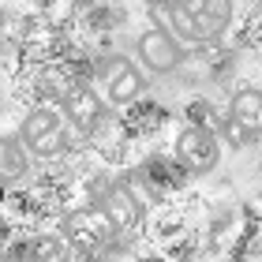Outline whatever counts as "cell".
Segmentation results:
<instances>
[{"instance_id":"cell-1","label":"cell","mask_w":262,"mask_h":262,"mask_svg":"<svg viewBox=\"0 0 262 262\" xmlns=\"http://www.w3.org/2000/svg\"><path fill=\"white\" fill-rule=\"evenodd\" d=\"M176 41L191 49H213L232 27V0H165L161 4Z\"/></svg>"},{"instance_id":"cell-12","label":"cell","mask_w":262,"mask_h":262,"mask_svg":"<svg viewBox=\"0 0 262 262\" xmlns=\"http://www.w3.org/2000/svg\"><path fill=\"white\" fill-rule=\"evenodd\" d=\"M8 255L15 262H71L75 258L71 244L64 236H56V232H38V236H30V240L15 244Z\"/></svg>"},{"instance_id":"cell-15","label":"cell","mask_w":262,"mask_h":262,"mask_svg":"<svg viewBox=\"0 0 262 262\" xmlns=\"http://www.w3.org/2000/svg\"><path fill=\"white\" fill-rule=\"evenodd\" d=\"M30 11L49 23H60L68 19V11H75V0H30Z\"/></svg>"},{"instance_id":"cell-5","label":"cell","mask_w":262,"mask_h":262,"mask_svg":"<svg viewBox=\"0 0 262 262\" xmlns=\"http://www.w3.org/2000/svg\"><path fill=\"white\" fill-rule=\"evenodd\" d=\"M94 68H98L105 98H109L105 105H113L116 113L127 109L131 101H139L142 94H146V75H142L131 60H124V56H105V60H98Z\"/></svg>"},{"instance_id":"cell-13","label":"cell","mask_w":262,"mask_h":262,"mask_svg":"<svg viewBox=\"0 0 262 262\" xmlns=\"http://www.w3.org/2000/svg\"><path fill=\"white\" fill-rule=\"evenodd\" d=\"M90 206H101L116 232H131V229H139V221H142V210L135 206V199L127 195L124 184H109V187H105V195L98 202H90Z\"/></svg>"},{"instance_id":"cell-10","label":"cell","mask_w":262,"mask_h":262,"mask_svg":"<svg viewBox=\"0 0 262 262\" xmlns=\"http://www.w3.org/2000/svg\"><path fill=\"white\" fill-rule=\"evenodd\" d=\"M120 120H124V131L131 135V142L135 139H154L158 131H165V124H169V109L142 94L139 101H131L127 109H120Z\"/></svg>"},{"instance_id":"cell-4","label":"cell","mask_w":262,"mask_h":262,"mask_svg":"<svg viewBox=\"0 0 262 262\" xmlns=\"http://www.w3.org/2000/svg\"><path fill=\"white\" fill-rule=\"evenodd\" d=\"M172 158L180 161V169L187 176H202L210 172L221 158V139L213 135L210 127H199V124H184L172 139Z\"/></svg>"},{"instance_id":"cell-16","label":"cell","mask_w":262,"mask_h":262,"mask_svg":"<svg viewBox=\"0 0 262 262\" xmlns=\"http://www.w3.org/2000/svg\"><path fill=\"white\" fill-rule=\"evenodd\" d=\"M244 38L251 41V45H258V49H262V8H258L255 15L244 23Z\"/></svg>"},{"instance_id":"cell-3","label":"cell","mask_w":262,"mask_h":262,"mask_svg":"<svg viewBox=\"0 0 262 262\" xmlns=\"http://www.w3.org/2000/svg\"><path fill=\"white\" fill-rule=\"evenodd\" d=\"M116 236L120 232L113 229V221L105 217L101 206H79L75 213H68V221H64V240L71 244L75 255H86V258H94L101 247H109Z\"/></svg>"},{"instance_id":"cell-2","label":"cell","mask_w":262,"mask_h":262,"mask_svg":"<svg viewBox=\"0 0 262 262\" xmlns=\"http://www.w3.org/2000/svg\"><path fill=\"white\" fill-rule=\"evenodd\" d=\"M19 142L27 146V154H34L41 161H60L71 154L75 131H71V120L64 116V109H56V105H34L19 120Z\"/></svg>"},{"instance_id":"cell-17","label":"cell","mask_w":262,"mask_h":262,"mask_svg":"<svg viewBox=\"0 0 262 262\" xmlns=\"http://www.w3.org/2000/svg\"><path fill=\"white\" fill-rule=\"evenodd\" d=\"M139 262H169V258H158V255H150V258H139Z\"/></svg>"},{"instance_id":"cell-9","label":"cell","mask_w":262,"mask_h":262,"mask_svg":"<svg viewBox=\"0 0 262 262\" xmlns=\"http://www.w3.org/2000/svg\"><path fill=\"white\" fill-rule=\"evenodd\" d=\"M86 142H90V154L101 161H120L127 146H131V135L124 131V120L120 113H105L98 124L86 131Z\"/></svg>"},{"instance_id":"cell-11","label":"cell","mask_w":262,"mask_h":262,"mask_svg":"<svg viewBox=\"0 0 262 262\" xmlns=\"http://www.w3.org/2000/svg\"><path fill=\"white\" fill-rule=\"evenodd\" d=\"M105 113H109V105L98 98V90H94L90 82H79V86H71V94L64 98V116L71 120V127H75L79 135H86V131L98 124Z\"/></svg>"},{"instance_id":"cell-8","label":"cell","mask_w":262,"mask_h":262,"mask_svg":"<svg viewBox=\"0 0 262 262\" xmlns=\"http://www.w3.org/2000/svg\"><path fill=\"white\" fill-rule=\"evenodd\" d=\"M180 56H184L180 41H176L165 27L142 30V38H139V60H142L146 71H154V75H169V71H176Z\"/></svg>"},{"instance_id":"cell-14","label":"cell","mask_w":262,"mask_h":262,"mask_svg":"<svg viewBox=\"0 0 262 262\" xmlns=\"http://www.w3.org/2000/svg\"><path fill=\"white\" fill-rule=\"evenodd\" d=\"M30 172V154L19 139L0 135V184H15Z\"/></svg>"},{"instance_id":"cell-7","label":"cell","mask_w":262,"mask_h":262,"mask_svg":"<svg viewBox=\"0 0 262 262\" xmlns=\"http://www.w3.org/2000/svg\"><path fill=\"white\" fill-rule=\"evenodd\" d=\"M139 172H142V180H146L150 195L158 202L176 199L184 191V184H187V172L180 169V161H176L172 154H150V158L139 165Z\"/></svg>"},{"instance_id":"cell-6","label":"cell","mask_w":262,"mask_h":262,"mask_svg":"<svg viewBox=\"0 0 262 262\" xmlns=\"http://www.w3.org/2000/svg\"><path fill=\"white\" fill-rule=\"evenodd\" d=\"M229 135L232 142H251L262 139V90L258 86H240L229 105Z\"/></svg>"}]
</instances>
